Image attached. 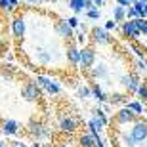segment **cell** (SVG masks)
I'll use <instances>...</instances> for the list:
<instances>
[{
    "mask_svg": "<svg viewBox=\"0 0 147 147\" xmlns=\"http://www.w3.org/2000/svg\"><path fill=\"white\" fill-rule=\"evenodd\" d=\"M65 59H67V63H69L71 67H78V63H80V48L76 46L75 40H73V42H67Z\"/></svg>",
    "mask_w": 147,
    "mask_h": 147,
    "instance_id": "cell-8",
    "label": "cell"
},
{
    "mask_svg": "<svg viewBox=\"0 0 147 147\" xmlns=\"http://www.w3.org/2000/svg\"><path fill=\"white\" fill-rule=\"evenodd\" d=\"M122 143H124V147H138V143L132 138V134H122Z\"/></svg>",
    "mask_w": 147,
    "mask_h": 147,
    "instance_id": "cell-30",
    "label": "cell"
},
{
    "mask_svg": "<svg viewBox=\"0 0 147 147\" xmlns=\"http://www.w3.org/2000/svg\"><path fill=\"white\" fill-rule=\"evenodd\" d=\"M109 103L111 105H126L128 103V96L126 94H120V92H113L109 96Z\"/></svg>",
    "mask_w": 147,
    "mask_h": 147,
    "instance_id": "cell-19",
    "label": "cell"
},
{
    "mask_svg": "<svg viewBox=\"0 0 147 147\" xmlns=\"http://www.w3.org/2000/svg\"><path fill=\"white\" fill-rule=\"evenodd\" d=\"M126 107H128L132 113H136L138 117H142V115H143V103H142V101H128Z\"/></svg>",
    "mask_w": 147,
    "mask_h": 147,
    "instance_id": "cell-24",
    "label": "cell"
},
{
    "mask_svg": "<svg viewBox=\"0 0 147 147\" xmlns=\"http://www.w3.org/2000/svg\"><path fill=\"white\" fill-rule=\"evenodd\" d=\"M8 52V42H6V38L0 36V55H4Z\"/></svg>",
    "mask_w": 147,
    "mask_h": 147,
    "instance_id": "cell-33",
    "label": "cell"
},
{
    "mask_svg": "<svg viewBox=\"0 0 147 147\" xmlns=\"http://www.w3.org/2000/svg\"><path fill=\"white\" fill-rule=\"evenodd\" d=\"M134 65H136L138 71H147V59L145 57H138V59L134 61Z\"/></svg>",
    "mask_w": 147,
    "mask_h": 147,
    "instance_id": "cell-31",
    "label": "cell"
},
{
    "mask_svg": "<svg viewBox=\"0 0 147 147\" xmlns=\"http://www.w3.org/2000/svg\"><path fill=\"white\" fill-rule=\"evenodd\" d=\"M25 33H27V21H25V16L16 11L13 17H11V34L16 38L17 44H21L25 40Z\"/></svg>",
    "mask_w": 147,
    "mask_h": 147,
    "instance_id": "cell-1",
    "label": "cell"
},
{
    "mask_svg": "<svg viewBox=\"0 0 147 147\" xmlns=\"http://www.w3.org/2000/svg\"><path fill=\"white\" fill-rule=\"evenodd\" d=\"M130 134H132V138H134V142H136L138 145L143 143V142H147V120L140 117V119L134 122Z\"/></svg>",
    "mask_w": 147,
    "mask_h": 147,
    "instance_id": "cell-6",
    "label": "cell"
},
{
    "mask_svg": "<svg viewBox=\"0 0 147 147\" xmlns=\"http://www.w3.org/2000/svg\"><path fill=\"white\" fill-rule=\"evenodd\" d=\"M42 147H55V145H52V143H46V145H42Z\"/></svg>",
    "mask_w": 147,
    "mask_h": 147,
    "instance_id": "cell-42",
    "label": "cell"
},
{
    "mask_svg": "<svg viewBox=\"0 0 147 147\" xmlns=\"http://www.w3.org/2000/svg\"><path fill=\"white\" fill-rule=\"evenodd\" d=\"M120 34H122V38L130 40V42H134V40H138V38L142 36V33H140V29L136 25V19H126V21H122Z\"/></svg>",
    "mask_w": 147,
    "mask_h": 147,
    "instance_id": "cell-3",
    "label": "cell"
},
{
    "mask_svg": "<svg viewBox=\"0 0 147 147\" xmlns=\"http://www.w3.org/2000/svg\"><path fill=\"white\" fill-rule=\"evenodd\" d=\"M23 2H27V4H38V0H23Z\"/></svg>",
    "mask_w": 147,
    "mask_h": 147,
    "instance_id": "cell-39",
    "label": "cell"
},
{
    "mask_svg": "<svg viewBox=\"0 0 147 147\" xmlns=\"http://www.w3.org/2000/svg\"><path fill=\"white\" fill-rule=\"evenodd\" d=\"M76 96L82 98V99H88V98H92V90L88 86H78L76 88Z\"/></svg>",
    "mask_w": 147,
    "mask_h": 147,
    "instance_id": "cell-26",
    "label": "cell"
},
{
    "mask_svg": "<svg viewBox=\"0 0 147 147\" xmlns=\"http://www.w3.org/2000/svg\"><path fill=\"white\" fill-rule=\"evenodd\" d=\"M0 130L4 132L6 136H16L21 132V124L16 119H2L0 120Z\"/></svg>",
    "mask_w": 147,
    "mask_h": 147,
    "instance_id": "cell-13",
    "label": "cell"
},
{
    "mask_svg": "<svg viewBox=\"0 0 147 147\" xmlns=\"http://www.w3.org/2000/svg\"><path fill=\"white\" fill-rule=\"evenodd\" d=\"M38 2H46V0H38Z\"/></svg>",
    "mask_w": 147,
    "mask_h": 147,
    "instance_id": "cell-43",
    "label": "cell"
},
{
    "mask_svg": "<svg viewBox=\"0 0 147 147\" xmlns=\"http://www.w3.org/2000/svg\"><path fill=\"white\" fill-rule=\"evenodd\" d=\"M138 119H140V117H138L136 113H132L126 105L122 107V109H119L117 113H115V122H117L119 126H126L128 122H132V124H134Z\"/></svg>",
    "mask_w": 147,
    "mask_h": 147,
    "instance_id": "cell-10",
    "label": "cell"
},
{
    "mask_svg": "<svg viewBox=\"0 0 147 147\" xmlns=\"http://www.w3.org/2000/svg\"><path fill=\"white\" fill-rule=\"evenodd\" d=\"M54 27H55L57 36H61L65 42H73V40H75V29L67 23V19H57Z\"/></svg>",
    "mask_w": 147,
    "mask_h": 147,
    "instance_id": "cell-7",
    "label": "cell"
},
{
    "mask_svg": "<svg viewBox=\"0 0 147 147\" xmlns=\"http://www.w3.org/2000/svg\"><path fill=\"white\" fill-rule=\"evenodd\" d=\"M34 57H36L38 65H50V63L54 61V54H52V50L40 48V46L34 48Z\"/></svg>",
    "mask_w": 147,
    "mask_h": 147,
    "instance_id": "cell-15",
    "label": "cell"
},
{
    "mask_svg": "<svg viewBox=\"0 0 147 147\" xmlns=\"http://www.w3.org/2000/svg\"><path fill=\"white\" fill-rule=\"evenodd\" d=\"M0 147H8V145H6V142H0Z\"/></svg>",
    "mask_w": 147,
    "mask_h": 147,
    "instance_id": "cell-41",
    "label": "cell"
},
{
    "mask_svg": "<svg viewBox=\"0 0 147 147\" xmlns=\"http://www.w3.org/2000/svg\"><path fill=\"white\" fill-rule=\"evenodd\" d=\"M88 17H90V19H99V16H101V13H99V10L98 8H92V10H88V13H86Z\"/></svg>",
    "mask_w": 147,
    "mask_h": 147,
    "instance_id": "cell-32",
    "label": "cell"
},
{
    "mask_svg": "<svg viewBox=\"0 0 147 147\" xmlns=\"http://www.w3.org/2000/svg\"><path fill=\"white\" fill-rule=\"evenodd\" d=\"M10 147H27V145H25V143H21V142H11Z\"/></svg>",
    "mask_w": 147,
    "mask_h": 147,
    "instance_id": "cell-36",
    "label": "cell"
},
{
    "mask_svg": "<svg viewBox=\"0 0 147 147\" xmlns=\"http://www.w3.org/2000/svg\"><path fill=\"white\" fill-rule=\"evenodd\" d=\"M90 38H92V44H103V46H107V44L113 42L111 34L101 27H94L92 31H90Z\"/></svg>",
    "mask_w": 147,
    "mask_h": 147,
    "instance_id": "cell-12",
    "label": "cell"
},
{
    "mask_svg": "<svg viewBox=\"0 0 147 147\" xmlns=\"http://www.w3.org/2000/svg\"><path fill=\"white\" fill-rule=\"evenodd\" d=\"M117 27V21L115 19H109V21L105 23V31H111V29H115Z\"/></svg>",
    "mask_w": 147,
    "mask_h": 147,
    "instance_id": "cell-34",
    "label": "cell"
},
{
    "mask_svg": "<svg viewBox=\"0 0 147 147\" xmlns=\"http://www.w3.org/2000/svg\"><path fill=\"white\" fill-rule=\"evenodd\" d=\"M19 10V0H0V13L2 16H11Z\"/></svg>",
    "mask_w": 147,
    "mask_h": 147,
    "instance_id": "cell-16",
    "label": "cell"
},
{
    "mask_svg": "<svg viewBox=\"0 0 147 147\" xmlns=\"http://www.w3.org/2000/svg\"><path fill=\"white\" fill-rule=\"evenodd\" d=\"M120 84L126 88L128 94H138V88H140V76L136 73H128V75H122L120 76Z\"/></svg>",
    "mask_w": 147,
    "mask_h": 147,
    "instance_id": "cell-11",
    "label": "cell"
},
{
    "mask_svg": "<svg viewBox=\"0 0 147 147\" xmlns=\"http://www.w3.org/2000/svg\"><path fill=\"white\" fill-rule=\"evenodd\" d=\"M119 2V6H124V8H130V4H128V0H117Z\"/></svg>",
    "mask_w": 147,
    "mask_h": 147,
    "instance_id": "cell-37",
    "label": "cell"
},
{
    "mask_svg": "<svg viewBox=\"0 0 147 147\" xmlns=\"http://www.w3.org/2000/svg\"><path fill=\"white\" fill-rule=\"evenodd\" d=\"M27 134L31 138H34V140H40L42 136H48L50 132H48V128L42 124V120L31 119V122H29V126H27Z\"/></svg>",
    "mask_w": 147,
    "mask_h": 147,
    "instance_id": "cell-9",
    "label": "cell"
},
{
    "mask_svg": "<svg viewBox=\"0 0 147 147\" xmlns=\"http://www.w3.org/2000/svg\"><path fill=\"white\" fill-rule=\"evenodd\" d=\"M94 117H96V119H98V120H99V122H101L103 126H107V124H109V119L105 117L103 109H94Z\"/></svg>",
    "mask_w": 147,
    "mask_h": 147,
    "instance_id": "cell-28",
    "label": "cell"
},
{
    "mask_svg": "<svg viewBox=\"0 0 147 147\" xmlns=\"http://www.w3.org/2000/svg\"><path fill=\"white\" fill-rule=\"evenodd\" d=\"M136 25H138V29H140V33H142L143 36H147V19L136 17Z\"/></svg>",
    "mask_w": 147,
    "mask_h": 147,
    "instance_id": "cell-29",
    "label": "cell"
},
{
    "mask_svg": "<svg viewBox=\"0 0 147 147\" xmlns=\"http://www.w3.org/2000/svg\"><path fill=\"white\" fill-rule=\"evenodd\" d=\"M55 147H67V145H65V143H57Z\"/></svg>",
    "mask_w": 147,
    "mask_h": 147,
    "instance_id": "cell-40",
    "label": "cell"
},
{
    "mask_svg": "<svg viewBox=\"0 0 147 147\" xmlns=\"http://www.w3.org/2000/svg\"><path fill=\"white\" fill-rule=\"evenodd\" d=\"M96 48H94V44H90V46H86V48L80 50V63H78V67H80L82 71H90L94 65H96Z\"/></svg>",
    "mask_w": 147,
    "mask_h": 147,
    "instance_id": "cell-2",
    "label": "cell"
},
{
    "mask_svg": "<svg viewBox=\"0 0 147 147\" xmlns=\"http://www.w3.org/2000/svg\"><path fill=\"white\" fill-rule=\"evenodd\" d=\"M92 2H94V6H96V8H99V6H103V4H105L103 0H92Z\"/></svg>",
    "mask_w": 147,
    "mask_h": 147,
    "instance_id": "cell-38",
    "label": "cell"
},
{
    "mask_svg": "<svg viewBox=\"0 0 147 147\" xmlns=\"http://www.w3.org/2000/svg\"><path fill=\"white\" fill-rule=\"evenodd\" d=\"M134 8H136V11H138V17L147 19V0H138L136 4H134Z\"/></svg>",
    "mask_w": 147,
    "mask_h": 147,
    "instance_id": "cell-22",
    "label": "cell"
},
{
    "mask_svg": "<svg viewBox=\"0 0 147 147\" xmlns=\"http://www.w3.org/2000/svg\"><path fill=\"white\" fill-rule=\"evenodd\" d=\"M101 130H103V124H101L96 117L88 120V132H90V134H99Z\"/></svg>",
    "mask_w": 147,
    "mask_h": 147,
    "instance_id": "cell-20",
    "label": "cell"
},
{
    "mask_svg": "<svg viewBox=\"0 0 147 147\" xmlns=\"http://www.w3.org/2000/svg\"><path fill=\"white\" fill-rule=\"evenodd\" d=\"M78 145L80 147H96V143H94V136L88 132V134H82L80 138H78Z\"/></svg>",
    "mask_w": 147,
    "mask_h": 147,
    "instance_id": "cell-21",
    "label": "cell"
},
{
    "mask_svg": "<svg viewBox=\"0 0 147 147\" xmlns=\"http://www.w3.org/2000/svg\"><path fill=\"white\" fill-rule=\"evenodd\" d=\"M67 23H69V25H71L73 29H75V27H78V19H76L75 16H73V17H69V19H67Z\"/></svg>",
    "mask_w": 147,
    "mask_h": 147,
    "instance_id": "cell-35",
    "label": "cell"
},
{
    "mask_svg": "<svg viewBox=\"0 0 147 147\" xmlns=\"http://www.w3.org/2000/svg\"><path fill=\"white\" fill-rule=\"evenodd\" d=\"M69 8H71L75 13L84 10V0H69Z\"/></svg>",
    "mask_w": 147,
    "mask_h": 147,
    "instance_id": "cell-27",
    "label": "cell"
},
{
    "mask_svg": "<svg viewBox=\"0 0 147 147\" xmlns=\"http://www.w3.org/2000/svg\"><path fill=\"white\" fill-rule=\"evenodd\" d=\"M90 76H92L94 80H101V78H107L109 76V69L103 65V63H99V65H94L90 69Z\"/></svg>",
    "mask_w": 147,
    "mask_h": 147,
    "instance_id": "cell-17",
    "label": "cell"
},
{
    "mask_svg": "<svg viewBox=\"0 0 147 147\" xmlns=\"http://www.w3.org/2000/svg\"><path fill=\"white\" fill-rule=\"evenodd\" d=\"M90 90H92V98H96L98 101H107V94L101 90V86H99L98 82H92V86H90Z\"/></svg>",
    "mask_w": 147,
    "mask_h": 147,
    "instance_id": "cell-18",
    "label": "cell"
},
{
    "mask_svg": "<svg viewBox=\"0 0 147 147\" xmlns=\"http://www.w3.org/2000/svg\"><path fill=\"white\" fill-rule=\"evenodd\" d=\"M138 98L142 103H147V82H142L140 88H138Z\"/></svg>",
    "mask_w": 147,
    "mask_h": 147,
    "instance_id": "cell-25",
    "label": "cell"
},
{
    "mask_svg": "<svg viewBox=\"0 0 147 147\" xmlns=\"http://www.w3.org/2000/svg\"><path fill=\"white\" fill-rule=\"evenodd\" d=\"M34 82H36V86L40 88V90H46V92L52 94V96H57V94H61V86H59V84H57L55 80L48 78V76H44V75H36Z\"/></svg>",
    "mask_w": 147,
    "mask_h": 147,
    "instance_id": "cell-4",
    "label": "cell"
},
{
    "mask_svg": "<svg viewBox=\"0 0 147 147\" xmlns=\"http://www.w3.org/2000/svg\"><path fill=\"white\" fill-rule=\"evenodd\" d=\"M42 96V90L36 86V82H25L21 88V98L25 101H31V103H36Z\"/></svg>",
    "mask_w": 147,
    "mask_h": 147,
    "instance_id": "cell-5",
    "label": "cell"
},
{
    "mask_svg": "<svg viewBox=\"0 0 147 147\" xmlns=\"http://www.w3.org/2000/svg\"><path fill=\"white\" fill-rule=\"evenodd\" d=\"M76 128H78V122H76L73 117H61L59 119V132L61 134L71 136V134L76 132Z\"/></svg>",
    "mask_w": 147,
    "mask_h": 147,
    "instance_id": "cell-14",
    "label": "cell"
},
{
    "mask_svg": "<svg viewBox=\"0 0 147 147\" xmlns=\"http://www.w3.org/2000/svg\"><path fill=\"white\" fill-rule=\"evenodd\" d=\"M113 19H115V21H126V8H124V6H115Z\"/></svg>",
    "mask_w": 147,
    "mask_h": 147,
    "instance_id": "cell-23",
    "label": "cell"
}]
</instances>
